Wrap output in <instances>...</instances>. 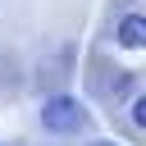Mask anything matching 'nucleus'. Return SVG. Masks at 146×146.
Wrapping results in <instances>:
<instances>
[{"instance_id":"1","label":"nucleus","mask_w":146,"mask_h":146,"mask_svg":"<svg viewBox=\"0 0 146 146\" xmlns=\"http://www.w3.org/2000/svg\"><path fill=\"white\" fill-rule=\"evenodd\" d=\"M41 128L46 132H82L87 128V110L73 96H50L41 105Z\"/></svg>"},{"instance_id":"2","label":"nucleus","mask_w":146,"mask_h":146,"mask_svg":"<svg viewBox=\"0 0 146 146\" xmlns=\"http://www.w3.org/2000/svg\"><path fill=\"white\" fill-rule=\"evenodd\" d=\"M119 46H128V50H146V14H128V18H119Z\"/></svg>"},{"instance_id":"3","label":"nucleus","mask_w":146,"mask_h":146,"mask_svg":"<svg viewBox=\"0 0 146 146\" xmlns=\"http://www.w3.org/2000/svg\"><path fill=\"white\" fill-rule=\"evenodd\" d=\"M132 123H137V128H146V96H137V100H132Z\"/></svg>"}]
</instances>
